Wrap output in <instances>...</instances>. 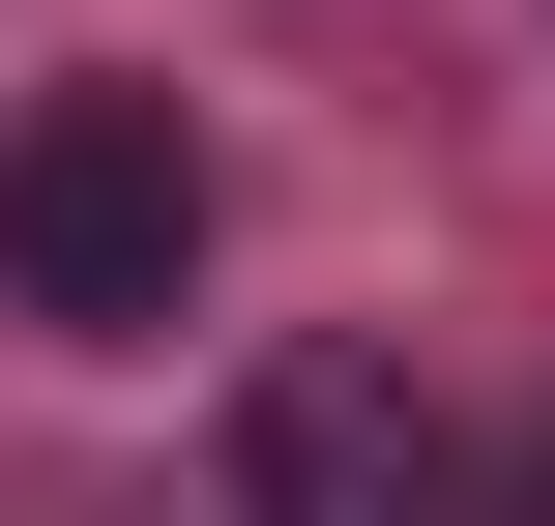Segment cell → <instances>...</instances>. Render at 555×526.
Returning a JSON list of instances; mask_svg holds the SVG:
<instances>
[{"mask_svg":"<svg viewBox=\"0 0 555 526\" xmlns=\"http://www.w3.org/2000/svg\"><path fill=\"white\" fill-rule=\"evenodd\" d=\"M234 526H468V469H439V410H410V351L293 322V351L234 381Z\"/></svg>","mask_w":555,"mask_h":526,"instance_id":"cell-2","label":"cell"},{"mask_svg":"<svg viewBox=\"0 0 555 526\" xmlns=\"http://www.w3.org/2000/svg\"><path fill=\"white\" fill-rule=\"evenodd\" d=\"M0 293L59 351H176V293H205V117L176 88H29L0 117Z\"/></svg>","mask_w":555,"mask_h":526,"instance_id":"cell-1","label":"cell"}]
</instances>
